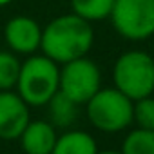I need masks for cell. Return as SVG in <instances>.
Returning a JSON list of instances; mask_svg holds the SVG:
<instances>
[{
	"mask_svg": "<svg viewBox=\"0 0 154 154\" xmlns=\"http://www.w3.org/2000/svg\"><path fill=\"white\" fill-rule=\"evenodd\" d=\"M22 62L13 51H0V91H13L18 82Z\"/></svg>",
	"mask_w": 154,
	"mask_h": 154,
	"instance_id": "obj_14",
	"label": "cell"
},
{
	"mask_svg": "<svg viewBox=\"0 0 154 154\" xmlns=\"http://www.w3.org/2000/svg\"><path fill=\"white\" fill-rule=\"evenodd\" d=\"M98 154H122V152H118V150H103V152H100L98 150Z\"/></svg>",
	"mask_w": 154,
	"mask_h": 154,
	"instance_id": "obj_16",
	"label": "cell"
},
{
	"mask_svg": "<svg viewBox=\"0 0 154 154\" xmlns=\"http://www.w3.org/2000/svg\"><path fill=\"white\" fill-rule=\"evenodd\" d=\"M56 127L47 120H31L20 134V145L26 154H51L56 143Z\"/></svg>",
	"mask_w": 154,
	"mask_h": 154,
	"instance_id": "obj_9",
	"label": "cell"
},
{
	"mask_svg": "<svg viewBox=\"0 0 154 154\" xmlns=\"http://www.w3.org/2000/svg\"><path fill=\"white\" fill-rule=\"evenodd\" d=\"M11 2H13V0H0V8H4V6H8Z\"/></svg>",
	"mask_w": 154,
	"mask_h": 154,
	"instance_id": "obj_17",
	"label": "cell"
},
{
	"mask_svg": "<svg viewBox=\"0 0 154 154\" xmlns=\"http://www.w3.org/2000/svg\"><path fill=\"white\" fill-rule=\"evenodd\" d=\"M31 107L17 91H0V140H18L31 122Z\"/></svg>",
	"mask_w": 154,
	"mask_h": 154,
	"instance_id": "obj_7",
	"label": "cell"
},
{
	"mask_svg": "<svg viewBox=\"0 0 154 154\" xmlns=\"http://www.w3.org/2000/svg\"><path fill=\"white\" fill-rule=\"evenodd\" d=\"M49 107V122L58 129H69L74 122H76V116H78V107L72 100H69L65 94H62L60 91L49 100L47 103Z\"/></svg>",
	"mask_w": 154,
	"mask_h": 154,
	"instance_id": "obj_11",
	"label": "cell"
},
{
	"mask_svg": "<svg viewBox=\"0 0 154 154\" xmlns=\"http://www.w3.org/2000/svg\"><path fill=\"white\" fill-rule=\"evenodd\" d=\"M122 154H154V131L132 129L122 141Z\"/></svg>",
	"mask_w": 154,
	"mask_h": 154,
	"instance_id": "obj_13",
	"label": "cell"
},
{
	"mask_svg": "<svg viewBox=\"0 0 154 154\" xmlns=\"http://www.w3.org/2000/svg\"><path fill=\"white\" fill-rule=\"evenodd\" d=\"M93 42L94 31L91 22L69 13L53 18L45 27H42L40 49L45 56L62 65L71 60L87 56Z\"/></svg>",
	"mask_w": 154,
	"mask_h": 154,
	"instance_id": "obj_1",
	"label": "cell"
},
{
	"mask_svg": "<svg viewBox=\"0 0 154 154\" xmlns=\"http://www.w3.org/2000/svg\"><path fill=\"white\" fill-rule=\"evenodd\" d=\"M51 154H98V143L85 131H65L58 134Z\"/></svg>",
	"mask_w": 154,
	"mask_h": 154,
	"instance_id": "obj_10",
	"label": "cell"
},
{
	"mask_svg": "<svg viewBox=\"0 0 154 154\" xmlns=\"http://www.w3.org/2000/svg\"><path fill=\"white\" fill-rule=\"evenodd\" d=\"M134 102L116 87H100V91L85 103L91 125L105 134L129 129L132 123Z\"/></svg>",
	"mask_w": 154,
	"mask_h": 154,
	"instance_id": "obj_4",
	"label": "cell"
},
{
	"mask_svg": "<svg viewBox=\"0 0 154 154\" xmlns=\"http://www.w3.org/2000/svg\"><path fill=\"white\" fill-rule=\"evenodd\" d=\"M102 87V71L87 56L71 60L60 67V93L76 105H85Z\"/></svg>",
	"mask_w": 154,
	"mask_h": 154,
	"instance_id": "obj_6",
	"label": "cell"
},
{
	"mask_svg": "<svg viewBox=\"0 0 154 154\" xmlns=\"http://www.w3.org/2000/svg\"><path fill=\"white\" fill-rule=\"evenodd\" d=\"M114 0H71V9L76 17L87 22H98L111 17Z\"/></svg>",
	"mask_w": 154,
	"mask_h": 154,
	"instance_id": "obj_12",
	"label": "cell"
},
{
	"mask_svg": "<svg viewBox=\"0 0 154 154\" xmlns=\"http://www.w3.org/2000/svg\"><path fill=\"white\" fill-rule=\"evenodd\" d=\"M109 18L125 40H147L154 35V0H114Z\"/></svg>",
	"mask_w": 154,
	"mask_h": 154,
	"instance_id": "obj_5",
	"label": "cell"
},
{
	"mask_svg": "<svg viewBox=\"0 0 154 154\" xmlns=\"http://www.w3.org/2000/svg\"><path fill=\"white\" fill-rule=\"evenodd\" d=\"M132 122L140 129L154 131V98L145 96L134 102L132 105Z\"/></svg>",
	"mask_w": 154,
	"mask_h": 154,
	"instance_id": "obj_15",
	"label": "cell"
},
{
	"mask_svg": "<svg viewBox=\"0 0 154 154\" xmlns=\"http://www.w3.org/2000/svg\"><path fill=\"white\" fill-rule=\"evenodd\" d=\"M112 82L132 102L152 96L154 93V58L141 51L131 49L120 54L112 65Z\"/></svg>",
	"mask_w": 154,
	"mask_h": 154,
	"instance_id": "obj_3",
	"label": "cell"
},
{
	"mask_svg": "<svg viewBox=\"0 0 154 154\" xmlns=\"http://www.w3.org/2000/svg\"><path fill=\"white\" fill-rule=\"evenodd\" d=\"M17 93L29 107H44L60 89V65L45 54H29L20 67Z\"/></svg>",
	"mask_w": 154,
	"mask_h": 154,
	"instance_id": "obj_2",
	"label": "cell"
},
{
	"mask_svg": "<svg viewBox=\"0 0 154 154\" xmlns=\"http://www.w3.org/2000/svg\"><path fill=\"white\" fill-rule=\"evenodd\" d=\"M4 40L15 54H35L42 44L40 24L26 15L13 17L4 27Z\"/></svg>",
	"mask_w": 154,
	"mask_h": 154,
	"instance_id": "obj_8",
	"label": "cell"
}]
</instances>
